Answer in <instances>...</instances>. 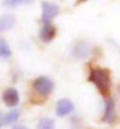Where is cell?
<instances>
[{
    "mask_svg": "<svg viewBox=\"0 0 120 129\" xmlns=\"http://www.w3.org/2000/svg\"><path fill=\"white\" fill-rule=\"evenodd\" d=\"M59 13V6L49 2H42L41 3V20L42 23H49L54 17H56Z\"/></svg>",
    "mask_w": 120,
    "mask_h": 129,
    "instance_id": "3",
    "label": "cell"
},
{
    "mask_svg": "<svg viewBox=\"0 0 120 129\" xmlns=\"http://www.w3.org/2000/svg\"><path fill=\"white\" fill-rule=\"evenodd\" d=\"M37 129H55V121L52 118H41L37 123Z\"/></svg>",
    "mask_w": 120,
    "mask_h": 129,
    "instance_id": "12",
    "label": "cell"
},
{
    "mask_svg": "<svg viewBox=\"0 0 120 129\" xmlns=\"http://www.w3.org/2000/svg\"><path fill=\"white\" fill-rule=\"evenodd\" d=\"M10 55H11V50H10L9 43L6 41L4 38H0V58L7 60Z\"/></svg>",
    "mask_w": 120,
    "mask_h": 129,
    "instance_id": "11",
    "label": "cell"
},
{
    "mask_svg": "<svg viewBox=\"0 0 120 129\" xmlns=\"http://www.w3.org/2000/svg\"><path fill=\"white\" fill-rule=\"evenodd\" d=\"M78 2H79V3H81V2H85V0H78Z\"/></svg>",
    "mask_w": 120,
    "mask_h": 129,
    "instance_id": "16",
    "label": "cell"
},
{
    "mask_svg": "<svg viewBox=\"0 0 120 129\" xmlns=\"http://www.w3.org/2000/svg\"><path fill=\"white\" fill-rule=\"evenodd\" d=\"M34 0H3V6L4 7H10V9H14V7H19V6H27V4H31Z\"/></svg>",
    "mask_w": 120,
    "mask_h": 129,
    "instance_id": "10",
    "label": "cell"
},
{
    "mask_svg": "<svg viewBox=\"0 0 120 129\" xmlns=\"http://www.w3.org/2000/svg\"><path fill=\"white\" fill-rule=\"evenodd\" d=\"M102 121L105 123H114L116 121V108H114V101L113 98H107L106 96V101H105V112H103V119Z\"/></svg>",
    "mask_w": 120,
    "mask_h": 129,
    "instance_id": "6",
    "label": "cell"
},
{
    "mask_svg": "<svg viewBox=\"0 0 120 129\" xmlns=\"http://www.w3.org/2000/svg\"><path fill=\"white\" fill-rule=\"evenodd\" d=\"M4 123H3V115H2V112H0V128L3 126Z\"/></svg>",
    "mask_w": 120,
    "mask_h": 129,
    "instance_id": "14",
    "label": "cell"
},
{
    "mask_svg": "<svg viewBox=\"0 0 120 129\" xmlns=\"http://www.w3.org/2000/svg\"><path fill=\"white\" fill-rule=\"evenodd\" d=\"M11 129H28L27 126H23V125H13Z\"/></svg>",
    "mask_w": 120,
    "mask_h": 129,
    "instance_id": "13",
    "label": "cell"
},
{
    "mask_svg": "<svg viewBox=\"0 0 120 129\" xmlns=\"http://www.w3.org/2000/svg\"><path fill=\"white\" fill-rule=\"evenodd\" d=\"M20 118V111L16 108H11L6 115H3V123L4 125H14Z\"/></svg>",
    "mask_w": 120,
    "mask_h": 129,
    "instance_id": "8",
    "label": "cell"
},
{
    "mask_svg": "<svg viewBox=\"0 0 120 129\" xmlns=\"http://www.w3.org/2000/svg\"><path fill=\"white\" fill-rule=\"evenodd\" d=\"M74 111H75V105L68 98H61L55 105V115L58 118H65L71 115Z\"/></svg>",
    "mask_w": 120,
    "mask_h": 129,
    "instance_id": "4",
    "label": "cell"
},
{
    "mask_svg": "<svg viewBox=\"0 0 120 129\" xmlns=\"http://www.w3.org/2000/svg\"><path fill=\"white\" fill-rule=\"evenodd\" d=\"M2 99H3V102L6 106L9 108H16V106L19 105L20 102V95H19V91L13 87H9L6 88L3 91V95H2Z\"/></svg>",
    "mask_w": 120,
    "mask_h": 129,
    "instance_id": "5",
    "label": "cell"
},
{
    "mask_svg": "<svg viewBox=\"0 0 120 129\" xmlns=\"http://www.w3.org/2000/svg\"><path fill=\"white\" fill-rule=\"evenodd\" d=\"M55 36H56V27L52 26L51 23H44V26L40 28V33H38V38L42 43L52 41Z\"/></svg>",
    "mask_w": 120,
    "mask_h": 129,
    "instance_id": "7",
    "label": "cell"
},
{
    "mask_svg": "<svg viewBox=\"0 0 120 129\" xmlns=\"http://www.w3.org/2000/svg\"><path fill=\"white\" fill-rule=\"evenodd\" d=\"M117 92H119V96H120V87L117 88Z\"/></svg>",
    "mask_w": 120,
    "mask_h": 129,
    "instance_id": "15",
    "label": "cell"
},
{
    "mask_svg": "<svg viewBox=\"0 0 120 129\" xmlns=\"http://www.w3.org/2000/svg\"><path fill=\"white\" fill-rule=\"evenodd\" d=\"M89 82H92L95 87L98 88V91L100 92L103 96H107L110 92V85H112V80H110V74L107 70L103 68H92L88 77Z\"/></svg>",
    "mask_w": 120,
    "mask_h": 129,
    "instance_id": "1",
    "label": "cell"
},
{
    "mask_svg": "<svg viewBox=\"0 0 120 129\" xmlns=\"http://www.w3.org/2000/svg\"><path fill=\"white\" fill-rule=\"evenodd\" d=\"M33 89L41 96H48L54 91V81L48 77H38L33 81Z\"/></svg>",
    "mask_w": 120,
    "mask_h": 129,
    "instance_id": "2",
    "label": "cell"
},
{
    "mask_svg": "<svg viewBox=\"0 0 120 129\" xmlns=\"http://www.w3.org/2000/svg\"><path fill=\"white\" fill-rule=\"evenodd\" d=\"M14 24H16L14 16H10V14L0 16V33H2V31L9 30V28H11Z\"/></svg>",
    "mask_w": 120,
    "mask_h": 129,
    "instance_id": "9",
    "label": "cell"
}]
</instances>
